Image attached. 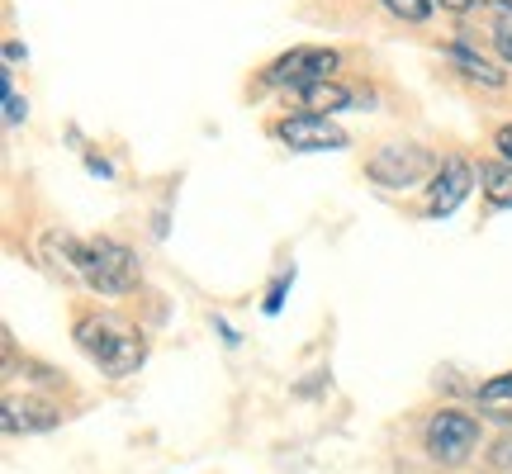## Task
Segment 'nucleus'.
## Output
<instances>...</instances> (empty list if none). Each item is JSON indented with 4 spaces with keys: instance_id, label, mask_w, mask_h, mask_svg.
<instances>
[{
    "instance_id": "nucleus-2",
    "label": "nucleus",
    "mask_w": 512,
    "mask_h": 474,
    "mask_svg": "<svg viewBox=\"0 0 512 474\" xmlns=\"http://www.w3.org/2000/svg\"><path fill=\"white\" fill-rule=\"evenodd\" d=\"M76 275L95 294H128L138 285V256L114 237H91L76 247Z\"/></svg>"
},
{
    "instance_id": "nucleus-3",
    "label": "nucleus",
    "mask_w": 512,
    "mask_h": 474,
    "mask_svg": "<svg viewBox=\"0 0 512 474\" xmlns=\"http://www.w3.org/2000/svg\"><path fill=\"white\" fill-rule=\"evenodd\" d=\"M437 157L427 152V147L418 143H389L380 147L375 157L366 162V176L375 185H384V190H413V185H422L427 176H437Z\"/></svg>"
},
{
    "instance_id": "nucleus-6",
    "label": "nucleus",
    "mask_w": 512,
    "mask_h": 474,
    "mask_svg": "<svg viewBox=\"0 0 512 474\" xmlns=\"http://www.w3.org/2000/svg\"><path fill=\"white\" fill-rule=\"evenodd\" d=\"M280 143L290 147V152H342L347 147V128L332 124L328 114H290V119H280L271 128Z\"/></svg>"
},
{
    "instance_id": "nucleus-18",
    "label": "nucleus",
    "mask_w": 512,
    "mask_h": 474,
    "mask_svg": "<svg viewBox=\"0 0 512 474\" xmlns=\"http://www.w3.org/2000/svg\"><path fill=\"white\" fill-rule=\"evenodd\" d=\"M441 10H451V15H465V10H475V0H437Z\"/></svg>"
},
{
    "instance_id": "nucleus-13",
    "label": "nucleus",
    "mask_w": 512,
    "mask_h": 474,
    "mask_svg": "<svg viewBox=\"0 0 512 474\" xmlns=\"http://www.w3.org/2000/svg\"><path fill=\"white\" fill-rule=\"evenodd\" d=\"M479 403H484V408H512V370L489 384H479Z\"/></svg>"
},
{
    "instance_id": "nucleus-9",
    "label": "nucleus",
    "mask_w": 512,
    "mask_h": 474,
    "mask_svg": "<svg viewBox=\"0 0 512 474\" xmlns=\"http://www.w3.org/2000/svg\"><path fill=\"white\" fill-rule=\"evenodd\" d=\"M446 57H451V62L460 67V76H470V81L489 86V91H503V86H508V72H503L498 62H489V57L470 53L465 43H451V48H446Z\"/></svg>"
},
{
    "instance_id": "nucleus-8",
    "label": "nucleus",
    "mask_w": 512,
    "mask_h": 474,
    "mask_svg": "<svg viewBox=\"0 0 512 474\" xmlns=\"http://www.w3.org/2000/svg\"><path fill=\"white\" fill-rule=\"evenodd\" d=\"M57 422H62V413H57L53 403H38V399L5 403V432L10 437H19V432H53Z\"/></svg>"
},
{
    "instance_id": "nucleus-1",
    "label": "nucleus",
    "mask_w": 512,
    "mask_h": 474,
    "mask_svg": "<svg viewBox=\"0 0 512 474\" xmlns=\"http://www.w3.org/2000/svg\"><path fill=\"white\" fill-rule=\"evenodd\" d=\"M76 342L114 380L128 375V370H138V361H143V337L133 328H124V323H114V318H100V313H81L76 318Z\"/></svg>"
},
{
    "instance_id": "nucleus-11",
    "label": "nucleus",
    "mask_w": 512,
    "mask_h": 474,
    "mask_svg": "<svg viewBox=\"0 0 512 474\" xmlns=\"http://www.w3.org/2000/svg\"><path fill=\"white\" fill-rule=\"evenodd\" d=\"M479 190L494 209H512V166L508 162H484L479 166Z\"/></svg>"
},
{
    "instance_id": "nucleus-16",
    "label": "nucleus",
    "mask_w": 512,
    "mask_h": 474,
    "mask_svg": "<svg viewBox=\"0 0 512 474\" xmlns=\"http://www.w3.org/2000/svg\"><path fill=\"white\" fill-rule=\"evenodd\" d=\"M494 147H498V162L512 166V124H503V128L494 133Z\"/></svg>"
},
{
    "instance_id": "nucleus-17",
    "label": "nucleus",
    "mask_w": 512,
    "mask_h": 474,
    "mask_svg": "<svg viewBox=\"0 0 512 474\" xmlns=\"http://www.w3.org/2000/svg\"><path fill=\"white\" fill-rule=\"evenodd\" d=\"M494 465H512V437H503L494 446Z\"/></svg>"
},
{
    "instance_id": "nucleus-7",
    "label": "nucleus",
    "mask_w": 512,
    "mask_h": 474,
    "mask_svg": "<svg viewBox=\"0 0 512 474\" xmlns=\"http://www.w3.org/2000/svg\"><path fill=\"white\" fill-rule=\"evenodd\" d=\"M479 185V171L465 157H446V162L437 166V176H432V185H427V214L432 219H446V214H456L460 204H465V195Z\"/></svg>"
},
{
    "instance_id": "nucleus-12",
    "label": "nucleus",
    "mask_w": 512,
    "mask_h": 474,
    "mask_svg": "<svg viewBox=\"0 0 512 474\" xmlns=\"http://www.w3.org/2000/svg\"><path fill=\"white\" fill-rule=\"evenodd\" d=\"M380 5L403 24H427V15H432V0H380Z\"/></svg>"
},
{
    "instance_id": "nucleus-14",
    "label": "nucleus",
    "mask_w": 512,
    "mask_h": 474,
    "mask_svg": "<svg viewBox=\"0 0 512 474\" xmlns=\"http://www.w3.org/2000/svg\"><path fill=\"white\" fill-rule=\"evenodd\" d=\"M494 48L498 57L512 67V5H498V19H494Z\"/></svg>"
},
{
    "instance_id": "nucleus-15",
    "label": "nucleus",
    "mask_w": 512,
    "mask_h": 474,
    "mask_svg": "<svg viewBox=\"0 0 512 474\" xmlns=\"http://www.w3.org/2000/svg\"><path fill=\"white\" fill-rule=\"evenodd\" d=\"M290 280H294V271H285L271 285V294H266V313H280V299H285V285H290Z\"/></svg>"
},
{
    "instance_id": "nucleus-4",
    "label": "nucleus",
    "mask_w": 512,
    "mask_h": 474,
    "mask_svg": "<svg viewBox=\"0 0 512 474\" xmlns=\"http://www.w3.org/2000/svg\"><path fill=\"white\" fill-rule=\"evenodd\" d=\"M422 446H427V456L437 460V465H465L470 451L479 446V422L470 413H456V408H441L427 418L422 427Z\"/></svg>"
},
{
    "instance_id": "nucleus-5",
    "label": "nucleus",
    "mask_w": 512,
    "mask_h": 474,
    "mask_svg": "<svg viewBox=\"0 0 512 474\" xmlns=\"http://www.w3.org/2000/svg\"><path fill=\"white\" fill-rule=\"evenodd\" d=\"M342 67L337 48H290L285 57H275L266 67V86H290V91H309L318 81H332V72Z\"/></svg>"
},
{
    "instance_id": "nucleus-10",
    "label": "nucleus",
    "mask_w": 512,
    "mask_h": 474,
    "mask_svg": "<svg viewBox=\"0 0 512 474\" xmlns=\"http://www.w3.org/2000/svg\"><path fill=\"white\" fill-rule=\"evenodd\" d=\"M351 100H356V95L347 91V86H342V81H337V76H332V81H318V86H309V91H299V105H304V114H337V110H347Z\"/></svg>"
}]
</instances>
